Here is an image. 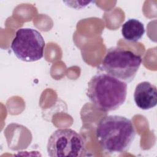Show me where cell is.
Segmentation results:
<instances>
[{
	"instance_id": "cell-1",
	"label": "cell",
	"mask_w": 157,
	"mask_h": 157,
	"mask_svg": "<svg viewBox=\"0 0 157 157\" xmlns=\"http://www.w3.org/2000/svg\"><path fill=\"white\" fill-rule=\"evenodd\" d=\"M136 137L132 121L121 115L102 117L96 129V139L101 147L109 153L127 151Z\"/></svg>"
},
{
	"instance_id": "cell-2",
	"label": "cell",
	"mask_w": 157,
	"mask_h": 157,
	"mask_svg": "<svg viewBox=\"0 0 157 157\" xmlns=\"http://www.w3.org/2000/svg\"><path fill=\"white\" fill-rule=\"evenodd\" d=\"M86 93L90 101L99 110L113 111L126 101L127 83L106 73H99L88 82Z\"/></svg>"
},
{
	"instance_id": "cell-3",
	"label": "cell",
	"mask_w": 157,
	"mask_h": 157,
	"mask_svg": "<svg viewBox=\"0 0 157 157\" xmlns=\"http://www.w3.org/2000/svg\"><path fill=\"white\" fill-rule=\"evenodd\" d=\"M141 63V56L132 51L112 47L107 50L99 69L128 83L134 80Z\"/></svg>"
},
{
	"instance_id": "cell-4",
	"label": "cell",
	"mask_w": 157,
	"mask_h": 157,
	"mask_svg": "<svg viewBox=\"0 0 157 157\" xmlns=\"http://www.w3.org/2000/svg\"><path fill=\"white\" fill-rule=\"evenodd\" d=\"M47 150L51 157H80L86 151L83 137L71 128L55 131L48 138Z\"/></svg>"
},
{
	"instance_id": "cell-5",
	"label": "cell",
	"mask_w": 157,
	"mask_h": 157,
	"mask_svg": "<svg viewBox=\"0 0 157 157\" xmlns=\"http://www.w3.org/2000/svg\"><path fill=\"white\" fill-rule=\"evenodd\" d=\"M45 45L44 39L38 31L23 28L16 31L10 48L19 59L25 62H34L43 57Z\"/></svg>"
},
{
	"instance_id": "cell-6",
	"label": "cell",
	"mask_w": 157,
	"mask_h": 157,
	"mask_svg": "<svg viewBox=\"0 0 157 157\" xmlns=\"http://www.w3.org/2000/svg\"><path fill=\"white\" fill-rule=\"evenodd\" d=\"M136 105L142 110H149L157 104L156 86L147 81L138 83L134 93Z\"/></svg>"
},
{
	"instance_id": "cell-7",
	"label": "cell",
	"mask_w": 157,
	"mask_h": 157,
	"mask_svg": "<svg viewBox=\"0 0 157 157\" xmlns=\"http://www.w3.org/2000/svg\"><path fill=\"white\" fill-rule=\"evenodd\" d=\"M144 24L137 19H128L121 26V34L123 38L130 42L139 40L145 33Z\"/></svg>"
}]
</instances>
